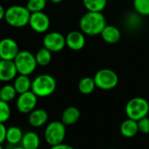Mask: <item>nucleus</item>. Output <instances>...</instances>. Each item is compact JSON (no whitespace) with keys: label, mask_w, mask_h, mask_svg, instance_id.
<instances>
[{"label":"nucleus","mask_w":149,"mask_h":149,"mask_svg":"<svg viewBox=\"0 0 149 149\" xmlns=\"http://www.w3.org/2000/svg\"><path fill=\"white\" fill-rule=\"evenodd\" d=\"M4 14H5V10L4 8L0 4V21L4 18Z\"/></svg>","instance_id":"31"},{"label":"nucleus","mask_w":149,"mask_h":149,"mask_svg":"<svg viewBox=\"0 0 149 149\" xmlns=\"http://www.w3.org/2000/svg\"><path fill=\"white\" fill-rule=\"evenodd\" d=\"M87 11L102 12L107 4V0H82Z\"/></svg>","instance_id":"22"},{"label":"nucleus","mask_w":149,"mask_h":149,"mask_svg":"<svg viewBox=\"0 0 149 149\" xmlns=\"http://www.w3.org/2000/svg\"><path fill=\"white\" fill-rule=\"evenodd\" d=\"M121 134L126 137V138H133L134 137L138 132H139V127H138V122L136 120H134L132 119L127 118L125 120L120 127Z\"/></svg>","instance_id":"17"},{"label":"nucleus","mask_w":149,"mask_h":149,"mask_svg":"<svg viewBox=\"0 0 149 149\" xmlns=\"http://www.w3.org/2000/svg\"><path fill=\"white\" fill-rule=\"evenodd\" d=\"M52 3H61L63 0H50Z\"/></svg>","instance_id":"32"},{"label":"nucleus","mask_w":149,"mask_h":149,"mask_svg":"<svg viewBox=\"0 0 149 149\" xmlns=\"http://www.w3.org/2000/svg\"><path fill=\"white\" fill-rule=\"evenodd\" d=\"M57 87V83L55 79L49 74L38 75L31 81V91L37 96L40 98H45L52 95Z\"/></svg>","instance_id":"3"},{"label":"nucleus","mask_w":149,"mask_h":149,"mask_svg":"<svg viewBox=\"0 0 149 149\" xmlns=\"http://www.w3.org/2000/svg\"><path fill=\"white\" fill-rule=\"evenodd\" d=\"M23 132L18 127H10L6 131V141L12 146H16L21 143L23 138Z\"/></svg>","instance_id":"20"},{"label":"nucleus","mask_w":149,"mask_h":149,"mask_svg":"<svg viewBox=\"0 0 149 149\" xmlns=\"http://www.w3.org/2000/svg\"><path fill=\"white\" fill-rule=\"evenodd\" d=\"M50 149H74L72 147L67 145V144H64V143H61V144H58V145H55V146H52L51 147Z\"/></svg>","instance_id":"30"},{"label":"nucleus","mask_w":149,"mask_h":149,"mask_svg":"<svg viewBox=\"0 0 149 149\" xmlns=\"http://www.w3.org/2000/svg\"><path fill=\"white\" fill-rule=\"evenodd\" d=\"M0 149H3V146H2V144H0Z\"/></svg>","instance_id":"34"},{"label":"nucleus","mask_w":149,"mask_h":149,"mask_svg":"<svg viewBox=\"0 0 149 149\" xmlns=\"http://www.w3.org/2000/svg\"><path fill=\"white\" fill-rule=\"evenodd\" d=\"M43 45L45 48L48 49L52 52H60L66 45L65 37L57 31L49 32L44 37Z\"/></svg>","instance_id":"8"},{"label":"nucleus","mask_w":149,"mask_h":149,"mask_svg":"<svg viewBox=\"0 0 149 149\" xmlns=\"http://www.w3.org/2000/svg\"><path fill=\"white\" fill-rule=\"evenodd\" d=\"M0 90H1V87H0Z\"/></svg>","instance_id":"37"},{"label":"nucleus","mask_w":149,"mask_h":149,"mask_svg":"<svg viewBox=\"0 0 149 149\" xmlns=\"http://www.w3.org/2000/svg\"><path fill=\"white\" fill-rule=\"evenodd\" d=\"M35 58H36L37 64L38 65L45 66V65H49L52 60V52H50L48 49H46L45 47L40 48L37 52V53L35 55Z\"/></svg>","instance_id":"23"},{"label":"nucleus","mask_w":149,"mask_h":149,"mask_svg":"<svg viewBox=\"0 0 149 149\" xmlns=\"http://www.w3.org/2000/svg\"><path fill=\"white\" fill-rule=\"evenodd\" d=\"M13 62L16 65L17 73L27 76L31 74L38 65L35 55L28 51H19Z\"/></svg>","instance_id":"6"},{"label":"nucleus","mask_w":149,"mask_h":149,"mask_svg":"<svg viewBox=\"0 0 149 149\" xmlns=\"http://www.w3.org/2000/svg\"><path fill=\"white\" fill-rule=\"evenodd\" d=\"M106 25V17L102 12L87 11L79 20V28L85 35H100Z\"/></svg>","instance_id":"1"},{"label":"nucleus","mask_w":149,"mask_h":149,"mask_svg":"<svg viewBox=\"0 0 149 149\" xmlns=\"http://www.w3.org/2000/svg\"><path fill=\"white\" fill-rule=\"evenodd\" d=\"M40 145V139L35 132H27L24 134L21 146L24 149H38Z\"/></svg>","instance_id":"18"},{"label":"nucleus","mask_w":149,"mask_h":149,"mask_svg":"<svg viewBox=\"0 0 149 149\" xmlns=\"http://www.w3.org/2000/svg\"><path fill=\"white\" fill-rule=\"evenodd\" d=\"M37 103L38 97L31 91H28L19 94L16 102V107L18 112L22 113H30L35 109Z\"/></svg>","instance_id":"9"},{"label":"nucleus","mask_w":149,"mask_h":149,"mask_svg":"<svg viewBox=\"0 0 149 149\" xmlns=\"http://www.w3.org/2000/svg\"><path fill=\"white\" fill-rule=\"evenodd\" d=\"M6 131L7 128L4 123H0V144H3L6 141Z\"/></svg>","instance_id":"29"},{"label":"nucleus","mask_w":149,"mask_h":149,"mask_svg":"<svg viewBox=\"0 0 149 149\" xmlns=\"http://www.w3.org/2000/svg\"><path fill=\"white\" fill-rule=\"evenodd\" d=\"M96 87L108 91L115 88L119 83V77L117 73L108 68L99 70L93 77Z\"/></svg>","instance_id":"7"},{"label":"nucleus","mask_w":149,"mask_h":149,"mask_svg":"<svg viewBox=\"0 0 149 149\" xmlns=\"http://www.w3.org/2000/svg\"><path fill=\"white\" fill-rule=\"evenodd\" d=\"M13 86L16 89L18 94L24 93L25 92L31 91V81L27 75L19 74L14 79Z\"/></svg>","instance_id":"19"},{"label":"nucleus","mask_w":149,"mask_h":149,"mask_svg":"<svg viewBox=\"0 0 149 149\" xmlns=\"http://www.w3.org/2000/svg\"><path fill=\"white\" fill-rule=\"evenodd\" d=\"M31 12L26 6L11 5L5 10L4 19L12 27L21 28L29 24Z\"/></svg>","instance_id":"2"},{"label":"nucleus","mask_w":149,"mask_h":149,"mask_svg":"<svg viewBox=\"0 0 149 149\" xmlns=\"http://www.w3.org/2000/svg\"><path fill=\"white\" fill-rule=\"evenodd\" d=\"M137 122H138L139 132L145 134H149V118H148V116L142 118Z\"/></svg>","instance_id":"28"},{"label":"nucleus","mask_w":149,"mask_h":149,"mask_svg":"<svg viewBox=\"0 0 149 149\" xmlns=\"http://www.w3.org/2000/svg\"><path fill=\"white\" fill-rule=\"evenodd\" d=\"M80 118V111L76 107H68L61 116V121L65 126H72L78 122Z\"/></svg>","instance_id":"16"},{"label":"nucleus","mask_w":149,"mask_h":149,"mask_svg":"<svg viewBox=\"0 0 149 149\" xmlns=\"http://www.w3.org/2000/svg\"><path fill=\"white\" fill-rule=\"evenodd\" d=\"M48 113L44 109H34L29 113L28 120L31 127H40L46 124L48 121Z\"/></svg>","instance_id":"15"},{"label":"nucleus","mask_w":149,"mask_h":149,"mask_svg":"<svg viewBox=\"0 0 149 149\" xmlns=\"http://www.w3.org/2000/svg\"><path fill=\"white\" fill-rule=\"evenodd\" d=\"M78 88H79V91L82 94H86V95L91 94L96 88V85H95L93 78L85 77L81 79L79 82Z\"/></svg>","instance_id":"21"},{"label":"nucleus","mask_w":149,"mask_h":149,"mask_svg":"<svg viewBox=\"0 0 149 149\" xmlns=\"http://www.w3.org/2000/svg\"><path fill=\"white\" fill-rule=\"evenodd\" d=\"M10 149H24L22 146H20V147H13L12 148H10Z\"/></svg>","instance_id":"33"},{"label":"nucleus","mask_w":149,"mask_h":149,"mask_svg":"<svg viewBox=\"0 0 149 149\" xmlns=\"http://www.w3.org/2000/svg\"><path fill=\"white\" fill-rule=\"evenodd\" d=\"M66 45L72 51H80L86 45V37L82 31H72L65 37Z\"/></svg>","instance_id":"12"},{"label":"nucleus","mask_w":149,"mask_h":149,"mask_svg":"<svg viewBox=\"0 0 149 149\" xmlns=\"http://www.w3.org/2000/svg\"><path fill=\"white\" fill-rule=\"evenodd\" d=\"M109 149H115V148H109Z\"/></svg>","instance_id":"36"},{"label":"nucleus","mask_w":149,"mask_h":149,"mask_svg":"<svg viewBox=\"0 0 149 149\" xmlns=\"http://www.w3.org/2000/svg\"><path fill=\"white\" fill-rule=\"evenodd\" d=\"M46 5V0H28L26 8L31 13L43 11Z\"/></svg>","instance_id":"26"},{"label":"nucleus","mask_w":149,"mask_h":149,"mask_svg":"<svg viewBox=\"0 0 149 149\" xmlns=\"http://www.w3.org/2000/svg\"><path fill=\"white\" fill-rule=\"evenodd\" d=\"M17 71L13 60H0V81L9 82L17 77Z\"/></svg>","instance_id":"13"},{"label":"nucleus","mask_w":149,"mask_h":149,"mask_svg":"<svg viewBox=\"0 0 149 149\" xmlns=\"http://www.w3.org/2000/svg\"><path fill=\"white\" fill-rule=\"evenodd\" d=\"M125 112L127 118L138 121L149 113L148 101L141 97L133 98L127 103Z\"/></svg>","instance_id":"4"},{"label":"nucleus","mask_w":149,"mask_h":149,"mask_svg":"<svg viewBox=\"0 0 149 149\" xmlns=\"http://www.w3.org/2000/svg\"><path fill=\"white\" fill-rule=\"evenodd\" d=\"M17 91L14 88L13 85H5L3 87H1L0 90V100L3 101H5L7 103L13 100L17 95Z\"/></svg>","instance_id":"24"},{"label":"nucleus","mask_w":149,"mask_h":149,"mask_svg":"<svg viewBox=\"0 0 149 149\" xmlns=\"http://www.w3.org/2000/svg\"><path fill=\"white\" fill-rule=\"evenodd\" d=\"M29 25L34 31L44 33L47 31L50 27V18L43 11L33 12L31 13Z\"/></svg>","instance_id":"10"},{"label":"nucleus","mask_w":149,"mask_h":149,"mask_svg":"<svg viewBox=\"0 0 149 149\" xmlns=\"http://www.w3.org/2000/svg\"><path fill=\"white\" fill-rule=\"evenodd\" d=\"M134 8L141 16H149V0H134Z\"/></svg>","instance_id":"25"},{"label":"nucleus","mask_w":149,"mask_h":149,"mask_svg":"<svg viewBox=\"0 0 149 149\" xmlns=\"http://www.w3.org/2000/svg\"><path fill=\"white\" fill-rule=\"evenodd\" d=\"M19 48L17 42L10 38H5L0 40V57L4 60H14Z\"/></svg>","instance_id":"11"},{"label":"nucleus","mask_w":149,"mask_h":149,"mask_svg":"<svg viewBox=\"0 0 149 149\" xmlns=\"http://www.w3.org/2000/svg\"><path fill=\"white\" fill-rule=\"evenodd\" d=\"M10 117V108L7 102L0 100V123L6 122Z\"/></svg>","instance_id":"27"},{"label":"nucleus","mask_w":149,"mask_h":149,"mask_svg":"<svg viewBox=\"0 0 149 149\" xmlns=\"http://www.w3.org/2000/svg\"><path fill=\"white\" fill-rule=\"evenodd\" d=\"M1 59H2V58H1V57H0V60H1Z\"/></svg>","instance_id":"35"},{"label":"nucleus","mask_w":149,"mask_h":149,"mask_svg":"<svg viewBox=\"0 0 149 149\" xmlns=\"http://www.w3.org/2000/svg\"><path fill=\"white\" fill-rule=\"evenodd\" d=\"M65 125L62 121L58 120L50 122L46 126L44 133L45 140L46 143L49 144L51 147L63 143L65 138Z\"/></svg>","instance_id":"5"},{"label":"nucleus","mask_w":149,"mask_h":149,"mask_svg":"<svg viewBox=\"0 0 149 149\" xmlns=\"http://www.w3.org/2000/svg\"><path fill=\"white\" fill-rule=\"evenodd\" d=\"M102 39L107 44H116L121 38V32L120 29L112 24H107L100 34Z\"/></svg>","instance_id":"14"}]
</instances>
